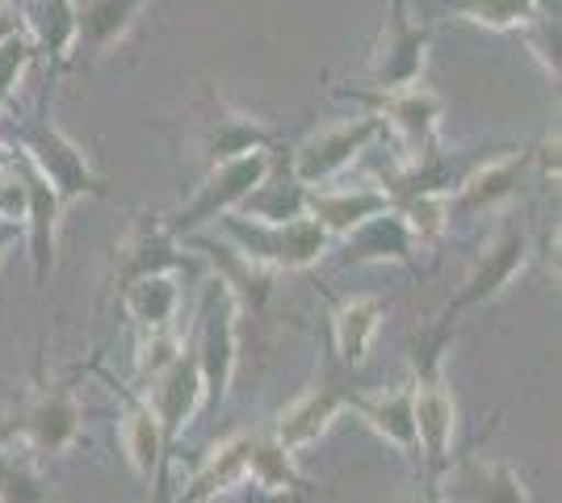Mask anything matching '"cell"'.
<instances>
[{
	"label": "cell",
	"mask_w": 562,
	"mask_h": 503,
	"mask_svg": "<svg viewBox=\"0 0 562 503\" xmlns=\"http://www.w3.org/2000/svg\"><path fill=\"white\" fill-rule=\"evenodd\" d=\"M80 432V408H76V395L71 382L43 386L22 415V445L30 454H64Z\"/></svg>",
	"instance_id": "9c48e42d"
},
{
	"label": "cell",
	"mask_w": 562,
	"mask_h": 503,
	"mask_svg": "<svg viewBox=\"0 0 562 503\" xmlns=\"http://www.w3.org/2000/svg\"><path fill=\"white\" fill-rule=\"evenodd\" d=\"M428 43H432V30L412 18V0H391L386 22H382V38H378L374 59H370L374 93L420 84L424 64H428Z\"/></svg>",
	"instance_id": "7a4b0ae2"
},
{
	"label": "cell",
	"mask_w": 562,
	"mask_h": 503,
	"mask_svg": "<svg viewBox=\"0 0 562 503\" xmlns=\"http://www.w3.org/2000/svg\"><path fill=\"white\" fill-rule=\"evenodd\" d=\"M345 240H349V261H398V264L412 261V243H416L407 236V227H403L395 206L374 218H366L361 227H352Z\"/></svg>",
	"instance_id": "44dd1931"
},
{
	"label": "cell",
	"mask_w": 562,
	"mask_h": 503,
	"mask_svg": "<svg viewBox=\"0 0 562 503\" xmlns=\"http://www.w3.org/2000/svg\"><path fill=\"white\" fill-rule=\"evenodd\" d=\"M22 13L34 50L50 55L55 64H68L76 50V4L71 0H30L22 4Z\"/></svg>",
	"instance_id": "ffe728a7"
},
{
	"label": "cell",
	"mask_w": 562,
	"mask_h": 503,
	"mask_svg": "<svg viewBox=\"0 0 562 503\" xmlns=\"http://www.w3.org/2000/svg\"><path fill=\"white\" fill-rule=\"evenodd\" d=\"M398 218H403V227H407V236L416 243H432L441 240L449 231V193H412V197H403L398 202Z\"/></svg>",
	"instance_id": "f546056e"
},
{
	"label": "cell",
	"mask_w": 562,
	"mask_h": 503,
	"mask_svg": "<svg viewBox=\"0 0 562 503\" xmlns=\"http://www.w3.org/2000/svg\"><path fill=\"white\" fill-rule=\"evenodd\" d=\"M529 261V236L525 231H504L499 240L479 256L474 264V273H470L467 289H462V298H458V307H470V302H483V298H495L504 286H513V277L525 268Z\"/></svg>",
	"instance_id": "e0dca14e"
},
{
	"label": "cell",
	"mask_w": 562,
	"mask_h": 503,
	"mask_svg": "<svg viewBox=\"0 0 562 503\" xmlns=\"http://www.w3.org/2000/svg\"><path fill=\"white\" fill-rule=\"evenodd\" d=\"M126 311L139 319L143 328H172V311H177V286L168 273L156 277H139L135 286L122 289Z\"/></svg>",
	"instance_id": "83f0119b"
},
{
	"label": "cell",
	"mask_w": 562,
	"mask_h": 503,
	"mask_svg": "<svg viewBox=\"0 0 562 503\" xmlns=\"http://www.w3.org/2000/svg\"><path fill=\"white\" fill-rule=\"evenodd\" d=\"M193 361L202 369V399L218 403L235 369V289L223 277L202 289V344Z\"/></svg>",
	"instance_id": "8992f818"
},
{
	"label": "cell",
	"mask_w": 562,
	"mask_h": 503,
	"mask_svg": "<svg viewBox=\"0 0 562 503\" xmlns=\"http://www.w3.org/2000/svg\"><path fill=\"white\" fill-rule=\"evenodd\" d=\"M25 190H30V202H25V231H30V256H34V277H38V286L47 282L50 273V261H55V227H59V210H64V202H59V193L50 190L47 181L34 172V168L25 164Z\"/></svg>",
	"instance_id": "ac0fdd59"
},
{
	"label": "cell",
	"mask_w": 562,
	"mask_h": 503,
	"mask_svg": "<svg viewBox=\"0 0 562 503\" xmlns=\"http://www.w3.org/2000/svg\"><path fill=\"white\" fill-rule=\"evenodd\" d=\"M22 222H4V218H0V261H4V252H9V248H13V243L22 240Z\"/></svg>",
	"instance_id": "d590c367"
},
{
	"label": "cell",
	"mask_w": 562,
	"mask_h": 503,
	"mask_svg": "<svg viewBox=\"0 0 562 503\" xmlns=\"http://www.w3.org/2000/svg\"><path fill=\"white\" fill-rule=\"evenodd\" d=\"M22 34H25L22 4H13V0H0V47H4L9 38H22Z\"/></svg>",
	"instance_id": "e575fe53"
},
{
	"label": "cell",
	"mask_w": 562,
	"mask_h": 503,
	"mask_svg": "<svg viewBox=\"0 0 562 503\" xmlns=\"http://www.w3.org/2000/svg\"><path fill=\"white\" fill-rule=\"evenodd\" d=\"M391 193L378 185H352V190H306V215L315 218L328 236H349L352 227H361L366 218L391 210Z\"/></svg>",
	"instance_id": "4fadbf2b"
},
{
	"label": "cell",
	"mask_w": 562,
	"mask_h": 503,
	"mask_svg": "<svg viewBox=\"0 0 562 503\" xmlns=\"http://www.w3.org/2000/svg\"><path fill=\"white\" fill-rule=\"evenodd\" d=\"M520 34H525L529 50L541 59L546 76L559 80V13L554 9H538L529 22L520 25Z\"/></svg>",
	"instance_id": "1f68e13d"
},
{
	"label": "cell",
	"mask_w": 562,
	"mask_h": 503,
	"mask_svg": "<svg viewBox=\"0 0 562 503\" xmlns=\"http://www.w3.org/2000/svg\"><path fill=\"white\" fill-rule=\"evenodd\" d=\"M248 449H252V436H248V432L223 441L211 454V461H206V470L193 479L189 503H206V500H214V495H223V491H232L235 482L248 479Z\"/></svg>",
	"instance_id": "603a6c76"
},
{
	"label": "cell",
	"mask_w": 562,
	"mask_h": 503,
	"mask_svg": "<svg viewBox=\"0 0 562 503\" xmlns=\"http://www.w3.org/2000/svg\"><path fill=\"white\" fill-rule=\"evenodd\" d=\"M151 382L156 386H151V403H147V408L156 411V420H160L165 445H172L177 432L186 428V420L198 411V403H202V369H198L193 357H177L168 369H160Z\"/></svg>",
	"instance_id": "9a60e30c"
},
{
	"label": "cell",
	"mask_w": 562,
	"mask_h": 503,
	"mask_svg": "<svg viewBox=\"0 0 562 503\" xmlns=\"http://www.w3.org/2000/svg\"><path fill=\"white\" fill-rule=\"evenodd\" d=\"M378 118H386V126L398 135V144L407 151V164L428 156L437 147V130H441V96L432 93L428 84H403V89H386L374 93Z\"/></svg>",
	"instance_id": "52a82bcc"
},
{
	"label": "cell",
	"mask_w": 562,
	"mask_h": 503,
	"mask_svg": "<svg viewBox=\"0 0 562 503\" xmlns=\"http://www.w3.org/2000/svg\"><path fill=\"white\" fill-rule=\"evenodd\" d=\"M0 503H50L25 445H22V457L0 454Z\"/></svg>",
	"instance_id": "4dcf8cb0"
},
{
	"label": "cell",
	"mask_w": 562,
	"mask_h": 503,
	"mask_svg": "<svg viewBox=\"0 0 562 503\" xmlns=\"http://www.w3.org/2000/svg\"><path fill=\"white\" fill-rule=\"evenodd\" d=\"M428 374H424L416 390H412V420H416V445H424V454L432 466H446L449 445H453V399L449 390L437 382L432 374V357L424 361Z\"/></svg>",
	"instance_id": "2e32d148"
},
{
	"label": "cell",
	"mask_w": 562,
	"mask_h": 503,
	"mask_svg": "<svg viewBox=\"0 0 562 503\" xmlns=\"http://www.w3.org/2000/svg\"><path fill=\"white\" fill-rule=\"evenodd\" d=\"M345 408V395L340 390H331V386H311L303 399H294L290 408L278 415V436L285 449H303L311 445L319 432L331 424V415Z\"/></svg>",
	"instance_id": "d6986e66"
},
{
	"label": "cell",
	"mask_w": 562,
	"mask_h": 503,
	"mask_svg": "<svg viewBox=\"0 0 562 503\" xmlns=\"http://www.w3.org/2000/svg\"><path fill=\"white\" fill-rule=\"evenodd\" d=\"M453 18H462L470 25H483L495 34H508L520 30L538 9H554L559 13V0H441Z\"/></svg>",
	"instance_id": "cb8c5ba5"
},
{
	"label": "cell",
	"mask_w": 562,
	"mask_h": 503,
	"mask_svg": "<svg viewBox=\"0 0 562 503\" xmlns=\"http://www.w3.org/2000/svg\"><path fill=\"white\" fill-rule=\"evenodd\" d=\"M227 231L244 243L248 261L265 264V268H306L324 256L328 248V231L311 215H299L290 222H244V218H227Z\"/></svg>",
	"instance_id": "3957f363"
},
{
	"label": "cell",
	"mask_w": 562,
	"mask_h": 503,
	"mask_svg": "<svg viewBox=\"0 0 562 503\" xmlns=\"http://www.w3.org/2000/svg\"><path fill=\"white\" fill-rule=\"evenodd\" d=\"M269 168H273L269 147H265V151H248V156H235L227 164H214L211 176H206V181L198 185V193L189 197V206H181L165 227L172 236H186V231L211 222V218H227L235 206L269 176Z\"/></svg>",
	"instance_id": "6da1fadb"
},
{
	"label": "cell",
	"mask_w": 562,
	"mask_h": 503,
	"mask_svg": "<svg viewBox=\"0 0 562 503\" xmlns=\"http://www.w3.org/2000/svg\"><path fill=\"white\" fill-rule=\"evenodd\" d=\"M177 357H181V340H177L172 328H143V344H139L143 374H151V378H156V374L168 369Z\"/></svg>",
	"instance_id": "d6a6232c"
},
{
	"label": "cell",
	"mask_w": 562,
	"mask_h": 503,
	"mask_svg": "<svg viewBox=\"0 0 562 503\" xmlns=\"http://www.w3.org/2000/svg\"><path fill=\"white\" fill-rule=\"evenodd\" d=\"M269 144H273L269 126L232 110L218 93L202 96V105H198V147H202L211 168L227 164L235 156H248V151H265Z\"/></svg>",
	"instance_id": "ba28073f"
},
{
	"label": "cell",
	"mask_w": 562,
	"mask_h": 503,
	"mask_svg": "<svg viewBox=\"0 0 562 503\" xmlns=\"http://www.w3.org/2000/svg\"><path fill=\"white\" fill-rule=\"evenodd\" d=\"M186 256L177 252V236L168 231L160 218H139L126 240L117 243L114 256V289L122 294L126 286H135L139 277H156V273H172L181 268Z\"/></svg>",
	"instance_id": "30bf717a"
},
{
	"label": "cell",
	"mask_w": 562,
	"mask_h": 503,
	"mask_svg": "<svg viewBox=\"0 0 562 503\" xmlns=\"http://www.w3.org/2000/svg\"><path fill=\"white\" fill-rule=\"evenodd\" d=\"M18 135H22L25 164L59 193V202H76L85 193H101V181H97L89 156L71 144L59 126L38 122V126H22Z\"/></svg>",
	"instance_id": "5b68a950"
},
{
	"label": "cell",
	"mask_w": 562,
	"mask_h": 503,
	"mask_svg": "<svg viewBox=\"0 0 562 503\" xmlns=\"http://www.w3.org/2000/svg\"><path fill=\"white\" fill-rule=\"evenodd\" d=\"M370 428L382 432L398 449H416V420H412V390H382L374 399H345Z\"/></svg>",
	"instance_id": "7402d4cb"
},
{
	"label": "cell",
	"mask_w": 562,
	"mask_h": 503,
	"mask_svg": "<svg viewBox=\"0 0 562 503\" xmlns=\"http://www.w3.org/2000/svg\"><path fill=\"white\" fill-rule=\"evenodd\" d=\"M378 135H382V118L378 114L324 126L319 135H311L306 144H299L294 160H290V176L299 185H306V190H319V185H328L331 176H340L366 147L374 144Z\"/></svg>",
	"instance_id": "277c9868"
},
{
	"label": "cell",
	"mask_w": 562,
	"mask_h": 503,
	"mask_svg": "<svg viewBox=\"0 0 562 503\" xmlns=\"http://www.w3.org/2000/svg\"><path fill=\"white\" fill-rule=\"evenodd\" d=\"M378 328H382V302L378 298H349L336 311V348L349 365H361L370 357Z\"/></svg>",
	"instance_id": "d4e9b609"
},
{
	"label": "cell",
	"mask_w": 562,
	"mask_h": 503,
	"mask_svg": "<svg viewBox=\"0 0 562 503\" xmlns=\"http://www.w3.org/2000/svg\"><path fill=\"white\" fill-rule=\"evenodd\" d=\"M441 500L446 503H529L525 495V482L513 466L504 461H462L453 466L441 482Z\"/></svg>",
	"instance_id": "7c38bea8"
},
{
	"label": "cell",
	"mask_w": 562,
	"mask_h": 503,
	"mask_svg": "<svg viewBox=\"0 0 562 503\" xmlns=\"http://www.w3.org/2000/svg\"><path fill=\"white\" fill-rule=\"evenodd\" d=\"M13 160H18V151H13L9 144H0V168H9Z\"/></svg>",
	"instance_id": "8d00e7d4"
},
{
	"label": "cell",
	"mask_w": 562,
	"mask_h": 503,
	"mask_svg": "<svg viewBox=\"0 0 562 503\" xmlns=\"http://www.w3.org/2000/svg\"><path fill=\"white\" fill-rule=\"evenodd\" d=\"M235 210L252 215L257 222H290V218L306 215V185H299L294 176H278V181L265 176Z\"/></svg>",
	"instance_id": "484cf974"
},
{
	"label": "cell",
	"mask_w": 562,
	"mask_h": 503,
	"mask_svg": "<svg viewBox=\"0 0 562 503\" xmlns=\"http://www.w3.org/2000/svg\"><path fill=\"white\" fill-rule=\"evenodd\" d=\"M529 160H533V151H513V156H499V160H487V164H474L458 181V197L449 193V210H458V215L492 210L495 202H504V197L516 193Z\"/></svg>",
	"instance_id": "5bb4252c"
},
{
	"label": "cell",
	"mask_w": 562,
	"mask_h": 503,
	"mask_svg": "<svg viewBox=\"0 0 562 503\" xmlns=\"http://www.w3.org/2000/svg\"><path fill=\"white\" fill-rule=\"evenodd\" d=\"M71 4H76V50H71V59H85V64L114 50L147 9V0H71Z\"/></svg>",
	"instance_id": "8fae6325"
},
{
	"label": "cell",
	"mask_w": 562,
	"mask_h": 503,
	"mask_svg": "<svg viewBox=\"0 0 562 503\" xmlns=\"http://www.w3.org/2000/svg\"><path fill=\"white\" fill-rule=\"evenodd\" d=\"M122 449L131 457V466L139 470L143 479L156 475L160 466V449H165V432L151 408H131L122 415Z\"/></svg>",
	"instance_id": "4316f807"
},
{
	"label": "cell",
	"mask_w": 562,
	"mask_h": 503,
	"mask_svg": "<svg viewBox=\"0 0 562 503\" xmlns=\"http://www.w3.org/2000/svg\"><path fill=\"white\" fill-rule=\"evenodd\" d=\"M34 55H38V50H34V43H30V34L9 38V43L0 47V105L13 96V89H18V80H22V72L30 68Z\"/></svg>",
	"instance_id": "836d02e7"
},
{
	"label": "cell",
	"mask_w": 562,
	"mask_h": 503,
	"mask_svg": "<svg viewBox=\"0 0 562 503\" xmlns=\"http://www.w3.org/2000/svg\"><path fill=\"white\" fill-rule=\"evenodd\" d=\"M248 475L265 491H294V487H303L299 470H294V449H285L278 436H252Z\"/></svg>",
	"instance_id": "f1b7e54d"
}]
</instances>
